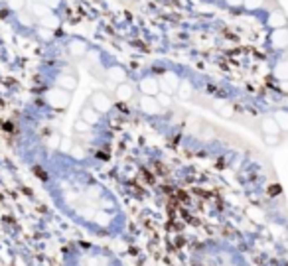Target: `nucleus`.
Here are the masks:
<instances>
[{"mask_svg":"<svg viewBox=\"0 0 288 266\" xmlns=\"http://www.w3.org/2000/svg\"><path fill=\"white\" fill-rule=\"evenodd\" d=\"M262 124H264V128H262L264 132H278V124H276L272 118H267Z\"/></svg>","mask_w":288,"mask_h":266,"instance_id":"f257e3e1","label":"nucleus"}]
</instances>
